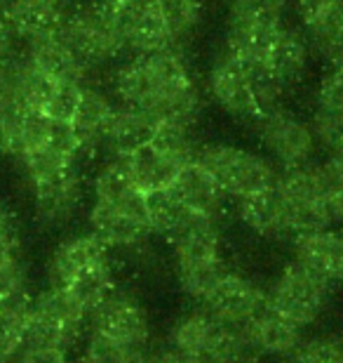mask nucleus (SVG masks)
<instances>
[{
    "label": "nucleus",
    "instance_id": "nucleus-1",
    "mask_svg": "<svg viewBox=\"0 0 343 363\" xmlns=\"http://www.w3.org/2000/svg\"><path fill=\"white\" fill-rule=\"evenodd\" d=\"M113 90L120 104L144 111L160 123L195 125L202 111V94L186 60L177 48L134 55L115 71Z\"/></svg>",
    "mask_w": 343,
    "mask_h": 363
},
{
    "label": "nucleus",
    "instance_id": "nucleus-2",
    "mask_svg": "<svg viewBox=\"0 0 343 363\" xmlns=\"http://www.w3.org/2000/svg\"><path fill=\"white\" fill-rule=\"evenodd\" d=\"M59 33L90 71L111 64L127 50L122 40L118 10L101 0H92L66 14Z\"/></svg>",
    "mask_w": 343,
    "mask_h": 363
},
{
    "label": "nucleus",
    "instance_id": "nucleus-3",
    "mask_svg": "<svg viewBox=\"0 0 343 363\" xmlns=\"http://www.w3.org/2000/svg\"><path fill=\"white\" fill-rule=\"evenodd\" d=\"M277 189L287 206L289 234H308L332 224V194L320 163L284 170V175L277 177Z\"/></svg>",
    "mask_w": 343,
    "mask_h": 363
},
{
    "label": "nucleus",
    "instance_id": "nucleus-4",
    "mask_svg": "<svg viewBox=\"0 0 343 363\" xmlns=\"http://www.w3.org/2000/svg\"><path fill=\"white\" fill-rule=\"evenodd\" d=\"M282 26V0H231L226 48L245 62L268 64Z\"/></svg>",
    "mask_w": 343,
    "mask_h": 363
},
{
    "label": "nucleus",
    "instance_id": "nucleus-5",
    "mask_svg": "<svg viewBox=\"0 0 343 363\" xmlns=\"http://www.w3.org/2000/svg\"><path fill=\"white\" fill-rule=\"evenodd\" d=\"M195 161L205 165L209 175L233 199H245V196L264 191L277 182L271 158L236 144H202Z\"/></svg>",
    "mask_w": 343,
    "mask_h": 363
},
{
    "label": "nucleus",
    "instance_id": "nucleus-6",
    "mask_svg": "<svg viewBox=\"0 0 343 363\" xmlns=\"http://www.w3.org/2000/svg\"><path fill=\"white\" fill-rule=\"evenodd\" d=\"M90 314L69 290L52 288L31 300L26 347H50L66 352L78 342Z\"/></svg>",
    "mask_w": 343,
    "mask_h": 363
},
{
    "label": "nucleus",
    "instance_id": "nucleus-7",
    "mask_svg": "<svg viewBox=\"0 0 343 363\" xmlns=\"http://www.w3.org/2000/svg\"><path fill=\"white\" fill-rule=\"evenodd\" d=\"M257 140L266 149L268 158L280 168H298L313 161L318 149V137L310 121L284 106L268 108L254 121Z\"/></svg>",
    "mask_w": 343,
    "mask_h": 363
},
{
    "label": "nucleus",
    "instance_id": "nucleus-8",
    "mask_svg": "<svg viewBox=\"0 0 343 363\" xmlns=\"http://www.w3.org/2000/svg\"><path fill=\"white\" fill-rule=\"evenodd\" d=\"M209 94L226 113L236 118L257 121L264 113L252 67L228 48H223L209 69Z\"/></svg>",
    "mask_w": 343,
    "mask_h": 363
},
{
    "label": "nucleus",
    "instance_id": "nucleus-9",
    "mask_svg": "<svg viewBox=\"0 0 343 363\" xmlns=\"http://www.w3.org/2000/svg\"><path fill=\"white\" fill-rule=\"evenodd\" d=\"M327 290H330V283L322 276L294 259L284 267L268 297L284 316H289L303 328L320 316Z\"/></svg>",
    "mask_w": 343,
    "mask_h": 363
},
{
    "label": "nucleus",
    "instance_id": "nucleus-10",
    "mask_svg": "<svg viewBox=\"0 0 343 363\" xmlns=\"http://www.w3.org/2000/svg\"><path fill=\"white\" fill-rule=\"evenodd\" d=\"M92 330L108 335L118 342H125L134 350H144L149 340V321H146L144 309L132 297L118 293H108L97 307L90 311Z\"/></svg>",
    "mask_w": 343,
    "mask_h": 363
},
{
    "label": "nucleus",
    "instance_id": "nucleus-11",
    "mask_svg": "<svg viewBox=\"0 0 343 363\" xmlns=\"http://www.w3.org/2000/svg\"><path fill=\"white\" fill-rule=\"evenodd\" d=\"M118 21L125 48L134 55H149L158 50L177 48V40L167 28L163 14L153 0H132L118 10Z\"/></svg>",
    "mask_w": 343,
    "mask_h": 363
},
{
    "label": "nucleus",
    "instance_id": "nucleus-12",
    "mask_svg": "<svg viewBox=\"0 0 343 363\" xmlns=\"http://www.w3.org/2000/svg\"><path fill=\"white\" fill-rule=\"evenodd\" d=\"M108 262V245L99 241L94 234L73 236L64 241L52 252L47 264V281L52 288L66 290L76 283L80 276L97 269L99 264Z\"/></svg>",
    "mask_w": 343,
    "mask_h": 363
},
{
    "label": "nucleus",
    "instance_id": "nucleus-13",
    "mask_svg": "<svg viewBox=\"0 0 343 363\" xmlns=\"http://www.w3.org/2000/svg\"><path fill=\"white\" fill-rule=\"evenodd\" d=\"M31 194L38 222L47 224V227H62L80 208V199H83L80 170L71 168L57 177L35 182V184H31Z\"/></svg>",
    "mask_w": 343,
    "mask_h": 363
},
{
    "label": "nucleus",
    "instance_id": "nucleus-14",
    "mask_svg": "<svg viewBox=\"0 0 343 363\" xmlns=\"http://www.w3.org/2000/svg\"><path fill=\"white\" fill-rule=\"evenodd\" d=\"M170 191L174 194L181 206H186L191 213L221 220L228 210V194L221 184L209 175V170L198 161L181 165L177 179L172 182Z\"/></svg>",
    "mask_w": 343,
    "mask_h": 363
},
{
    "label": "nucleus",
    "instance_id": "nucleus-15",
    "mask_svg": "<svg viewBox=\"0 0 343 363\" xmlns=\"http://www.w3.org/2000/svg\"><path fill=\"white\" fill-rule=\"evenodd\" d=\"M310 125L327 154H343V69L330 67L322 76L315 90Z\"/></svg>",
    "mask_w": 343,
    "mask_h": 363
},
{
    "label": "nucleus",
    "instance_id": "nucleus-16",
    "mask_svg": "<svg viewBox=\"0 0 343 363\" xmlns=\"http://www.w3.org/2000/svg\"><path fill=\"white\" fill-rule=\"evenodd\" d=\"M245 333L254 352L264 354H294L296 347L301 345V325L284 316L268 295L245 323Z\"/></svg>",
    "mask_w": 343,
    "mask_h": 363
},
{
    "label": "nucleus",
    "instance_id": "nucleus-17",
    "mask_svg": "<svg viewBox=\"0 0 343 363\" xmlns=\"http://www.w3.org/2000/svg\"><path fill=\"white\" fill-rule=\"evenodd\" d=\"M26 60L33 64L40 74L52 78L54 83H87L90 69L78 60L76 52L69 48L62 33L40 35V38L26 40Z\"/></svg>",
    "mask_w": 343,
    "mask_h": 363
},
{
    "label": "nucleus",
    "instance_id": "nucleus-18",
    "mask_svg": "<svg viewBox=\"0 0 343 363\" xmlns=\"http://www.w3.org/2000/svg\"><path fill=\"white\" fill-rule=\"evenodd\" d=\"M90 227L92 234L99 241H104L108 248H132V245H139L146 236L153 234L151 224L144 215L99 201H94L90 210Z\"/></svg>",
    "mask_w": 343,
    "mask_h": 363
},
{
    "label": "nucleus",
    "instance_id": "nucleus-19",
    "mask_svg": "<svg viewBox=\"0 0 343 363\" xmlns=\"http://www.w3.org/2000/svg\"><path fill=\"white\" fill-rule=\"evenodd\" d=\"M92 191L94 201L132 210V213L146 217V194L136 186L132 172L127 168L125 156H111L101 165L92 179Z\"/></svg>",
    "mask_w": 343,
    "mask_h": 363
},
{
    "label": "nucleus",
    "instance_id": "nucleus-20",
    "mask_svg": "<svg viewBox=\"0 0 343 363\" xmlns=\"http://www.w3.org/2000/svg\"><path fill=\"white\" fill-rule=\"evenodd\" d=\"M5 19L17 38L33 40L40 35L59 33L66 12L64 0H7Z\"/></svg>",
    "mask_w": 343,
    "mask_h": 363
},
{
    "label": "nucleus",
    "instance_id": "nucleus-21",
    "mask_svg": "<svg viewBox=\"0 0 343 363\" xmlns=\"http://www.w3.org/2000/svg\"><path fill=\"white\" fill-rule=\"evenodd\" d=\"M264 293L252 281L238 274H228L219 286L211 290L205 300V309H209L216 318L231 325H245L252 318L259 304L264 302Z\"/></svg>",
    "mask_w": 343,
    "mask_h": 363
},
{
    "label": "nucleus",
    "instance_id": "nucleus-22",
    "mask_svg": "<svg viewBox=\"0 0 343 363\" xmlns=\"http://www.w3.org/2000/svg\"><path fill=\"white\" fill-rule=\"evenodd\" d=\"M296 259L320 274L330 283L343 281V234L332 229H318L298 234L294 241Z\"/></svg>",
    "mask_w": 343,
    "mask_h": 363
},
{
    "label": "nucleus",
    "instance_id": "nucleus-23",
    "mask_svg": "<svg viewBox=\"0 0 343 363\" xmlns=\"http://www.w3.org/2000/svg\"><path fill=\"white\" fill-rule=\"evenodd\" d=\"M310 57L313 48L306 31L294 26H282L271 55H268V67H271L282 88L287 90L306 78L310 67Z\"/></svg>",
    "mask_w": 343,
    "mask_h": 363
},
{
    "label": "nucleus",
    "instance_id": "nucleus-24",
    "mask_svg": "<svg viewBox=\"0 0 343 363\" xmlns=\"http://www.w3.org/2000/svg\"><path fill=\"white\" fill-rule=\"evenodd\" d=\"M113 99L104 90L85 85L83 92H80L76 116L71 121V125L80 140V147H83V154H94V151L101 149L104 133L113 118Z\"/></svg>",
    "mask_w": 343,
    "mask_h": 363
},
{
    "label": "nucleus",
    "instance_id": "nucleus-25",
    "mask_svg": "<svg viewBox=\"0 0 343 363\" xmlns=\"http://www.w3.org/2000/svg\"><path fill=\"white\" fill-rule=\"evenodd\" d=\"M238 213L247 227L261 236L289 234L287 206H284V199L280 189H277V182L273 186L264 189V191L238 199Z\"/></svg>",
    "mask_w": 343,
    "mask_h": 363
},
{
    "label": "nucleus",
    "instance_id": "nucleus-26",
    "mask_svg": "<svg viewBox=\"0 0 343 363\" xmlns=\"http://www.w3.org/2000/svg\"><path fill=\"white\" fill-rule=\"evenodd\" d=\"M153 133H156V123L144 111L129 106H115L113 118L104 133L101 149H106L111 156H127L134 149L149 144Z\"/></svg>",
    "mask_w": 343,
    "mask_h": 363
},
{
    "label": "nucleus",
    "instance_id": "nucleus-27",
    "mask_svg": "<svg viewBox=\"0 0 343 363\" xmlns=\"http://www.w3.org/2000/svg\"><path fill=\"white\" fill-rule=\"evenodd\" d=\"M125 161L136 182V186L141 189L144 194L170 189L181 170L179 163H174L170 156H165L163 151L158 147H153L151 142L134 149L132 154H127Z\"/></svg>",
    "mask_w": 343,
    "mask_h": 363
},
{
    "label": "nucleus",
    "instance_id": "nucleus-28",
    "mask_svg": "<svg viewBox=\"0 0 343 363\" xmlns=\"http://www.w3.org/2000/svg\"><path fill=\"white\" fill-rule=\"evenodd\" d=\"M228 267L221 259V252H207V255H188L177 257V276L186 295L193 300L205 302L219 283L228 276Z\"/></svg>",
    "mask_w": 343,
    "mask_h": 363
},
{
    "label": "nucleus",
    "instance_id": "nucleus-29",
    "mask_svg": "<svg viewBox=\"0 0 343 363\" xmlns=\"http://www.w3.org/2000/svg\"><path fill=\"white\" fill-rule=\"evenodd\" d=\"M31 300L26 295L0 304V359L5 363L26 347Z\"/></svg>",
    "mask_w": 343,
    "mask_h": 363
},
{
    "label": "nucleus",
    "instance_id": "nucleus-30",
    "mask_svg": "<svg viewBox=\"0 0 343 363\" xmlns=\"http://www.w3.org/2000/svg\"><path fill=\"white\" fill-rule=\"evenodd\" d=\"M188 215H191V210L181 206L170 189L146 194V217H149L153 234L170 238L184 224Z\"/></svg>",
    "mask_w": 343,
    "mask_h": 363
},
{
    "label": "nucleus",
    "instance_id": "nucleus-31",
    "mask_svg": "<svg viewBox=\"0 0 343 363\" xmlns=\"http://www.w3.org/2000/svg\"><path fill=\"white\" fill-rule=\"evenodd\" d=\"M151 144L158 147L165 156H170L172 161L179 165L195 161L198 149H200L193 140V128L179 125V123H160V125H156Z\"/></svg>",
    "mask_w": 343,
    "mask_h": 363
},
{
    "label": "nucleus",
    "instance_id": "nucleus-32",
    "mask_svg": "<svg viewBox=\"0 0 343 363\" xmlns=\"http://www.w3.org/2000/svg\"><path fill=\"white\" fill-rule=\"evenodd\" d=\"M141 361V350H134L125 342L101 335V333L92 330L90 340L85 342L83 357L80 363H139Z\"/></svg>",
    "mask_w": 343,
    "mask_h": 363
},
{
    "label": "nucleus",
    "instance_id": "nucleus-33",
    "mask_svg": "<svg viewBox=\"0 0 343 363\" xmlns=\"http://www.w3.org/2000/svg\"><path fill=\"white\" fill-rule=\"evenodd\" d=\"M174 40L186 38L200 21V0H153Z\"/></svg>",
    "mask_w": 343,
    "mask_h": 363
},
{
    "label": "nucleus",
    "instance_id": "nucleus-34",
    "mask_svg": "<svg viewBox=\"0 0 343 363\" xmlns=\"http://www.w3.org/2000/svg\"><path fill=\"white\" fill-rule=\"evenodd\" d=\"M85 85H78V83H54V88H52V92H50L47 104H45V108H42V113L50 116L52 121L71 123L73 116H76V108H78V101H80V92H83Z\"/></svg>",
    "mask_w": 343,
    "mask_h": 363
},
{
    "label": "nucleus",
    "instance_id": "nucleus-35",
    "mask_svg": "<svg viewBox=\"0 0 343 363\" xmlns=\"http://www.w3.org/2000/svg\"><path fill=\"white\" fill-rule=\"evenodd\" d=\"M294 363H343V342L334 337L301 342L294 350Z\"/></svg>",
    "mask_w": 343,
    "mask_h": 363
},
{
    "label": "nucleus",
    "instance_id": "nucleus-36",
    "mask_svg": "<svg viewBox=\"0 0 343 363\" xmlns=\"http://www.w3.org/2000/svg\"><path fill=\"white\" fill-rule=\"evenodd\" d=\"M24 264L19 262L17 252H0V304L24 295Z\"/></svg>",
    "mask_w": 343,
    "mask_h": 363
},
{
    "label": "nucleus",
    "instance_id": "nucleus-37",
    "mask_svg": "<svg viewBox=\"0 0 343 363\" xmlns=\"http://www.w3.org/2000/svg\"><path fill=\"white\" fill-rule=\"evenodd\" d=\"M343 7V0H296L294 10L303 28L318 24L320 19L330 17Z\"/></svg>",
    "mask_w": 343,
    "mask_h": 363
},
{
    "label": "nucleus",
    "instance_id": "nucleus-38",
    "mask_svg": "<svg viewBox=\"0 0 343 363\" xmlns=\"http://www.w3.org/2000/svg\"><path fill=\"white\" fill-rule=\"evenodd\" d=\"M19 248V227L17 217L7 203L0 199V252H17Z\"/></svg>",
    "mask_w": 343,
    "mask_h": 363
},
{
    "label": "nucleus",
    "instance_id": "nucleus-39",
    "mask_svg": "<svg viewBox=\"0 0 343 363\" xmlns=\"http://www.w3.org/2000/svg\"><path fill=\"white\" fill-rule=\"evenodd\" d=\"M19 363H69L66 352L50 350V347H26Z\"/></svg>",
    "mask_w": 343,
    "mask_h": 363
},
{
    "label": "nucleus",
    "instance_id": "nucleus-40",
    "mask_svg": "<svg viewBox=\"0 0 343 363\" xmlns=\"http://www.w3.org/2000/svg\"><path fill=\"white\" fill-rule=\"evenodd\" d=\"M332 213H334V220L343 222V184L332 194Z\"/></svg>",
    "mask_w": 343,
    "mask_h": 363
},
{
    "label": "nucleus",
    "instance_id": "nucleus-41",
    "mask_svg": "<svg viewBox=\"0 0 343 363\" xmlns=\"http://www.w3.org/2000/svg\"><path fill=\"white\" fill-rule=\"evenodd\" d=\"M139 363H177V359H174V352H165V354H156V357H149V359H144Z\"/></svg>",
    "mask_w": 343,
    "mask_h": 363
},
{
    "label": "nucleus",
    "instance_id": "nucleus-42",
    "mask_svg": "<svg viewBox=\"0 0 343 363\" xmlns=\"http://www.w3.org/2000/svg\"><path fill=\"white\" fill-rule=\"evenodd\" d=\"M101 3H106L108 7H113V10H120V7H122V5L132 3V0H101Z\"/></svg>",
    "mask_w": 343,
    "mask_h": 363
},
{
    "label": "nucleus",
    "instance_id": "nucleus-43",
    "mask_svg": "<svg viewBox=\"0 0 343 363\" xmlns=\"http://www.w3.org/2000/svg\"><path fill=\"white\" fill-rule=\"evenodd\" d=\"M7 26V19H5V5L0 3V28Z\"/></svg>",
    "mask_w": 343,
    "mask_h": 363
},
{
    "label": "nucleus",
    "instance_id": "nucleus-44",
    "mask_svg": "<svg viewBox=\"0 0 343 363\" xmlns=\"http://www.w3.org/2000/svg\"><path fill=\"white\" fill-rule=\"evenodd\" d=\"M64 3H66V0H64Z\"/></svg>",
    "mask_w": 343,
    "mask_h": 363
}]
</instances>
